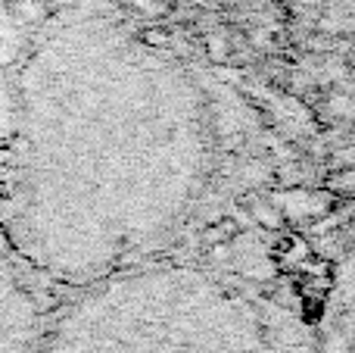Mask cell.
Listing matches in <instances>:
<instances>
[{"label": "cell", "instance_id": "cell-3", "mask_svg": "<svg viewBox=\"0 0 355 353\" xmlns=\"http://www.w3.org/2000/svg\"><path fill=\"white\" fill-rule=\"evenodd\" d=\"M60 300L0 231V353H41Z\"/></svg>", "mask_w": 355, "mask_h": 353}, {"label": "cell", "instance_id": "cell-4", "mask_svg": "<svg viewBox=\"0 0 355 353\" xmlns=\"http://www.w3.org/2000/svg\"><path fill=\"white\" fill-rule=\"evenodd\" d=\"M318 353H355V244L340 256L315 316Z\"/></svg>", "mask_w": 355, "mask_h": 353}, {"label": "cell", "instance_id": "cell-2", "mask_svg": "<svg viewBox=\"0 0 355 353\" xmlns=\"http://www.w3.org/2000/svg\"><path fill=\"white\" fill-rule=\"evenodd\" d=\"M41 353H318L315 319L275 279L184 250L60 300Z\"/></svg>", "mask_w": 355, "mask_h": 353}, {"label": "cell", "instance_id": "cell-1", "mask_svg": "<svg viewBox=\"0 0 355 353\" xmlns=\"http://www.w3.org/2000/svg\"><path fill=\"white\" fill-rule=\"evenodd\" d=\"M259 150L246 100L122 13L47 6L0 63V231L60 297L200 247Z\"/></svg>", "mask_w": 355, "mask_h": 353}]
</instances>
